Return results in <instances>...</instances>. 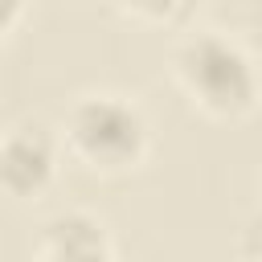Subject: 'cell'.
Here are the masks:
<instances>
[{"instance_id": "obj_1", "label": "cell", "mask_w": 262, "mask_h": 262, "mask_svg": "<svg viewBox=\"0 0 262 262\" xmlns=\"http://www.w3.org/2000/svg\"><path fill=\"white\" fill-rule=\"evenodd\" d=\"M172 74L180 90L217 119H237L254 111L262 94L254 53L225 29H188L172 49Z\"/></svg>"}, {"instance_id": "obj_2", "label": "cell", "mask_w": 262, "mask_h": 262, "mask_svg": "<svg viewBox=\"0 0 262 262\" xmlns=\"http://www.w3.org/2000/svg\"><path fill=\"white\" fill-rule=\"evenodd\" d=\"M147 131L143 106L115 90L78 94L66 111V147L98 172L135 168L147 151Z\"/></svg>"}, {"instance_id": "obj_3", "label": "cell", "mask_w": 262, "mask_h": 262, "mask_svg": "<svg viewBox=\"0 0 262 262\" xmlns=\"http://www.w3.org/2000/svg\"><path fill=\"white\" fill-rule=\"evenodd\" d=\"M57 176V139L45 123L25 119L0 131V192L37 196Z\"/></svg>"}, {"instance_id": "obj_4", "label": "cell", "mask_w": 262, "mask_h": 262, "mask_svg": "<svg viewBox=\"0 0 262 262\" xmlns=\"http://www.w3.org/2000/svg\"><path fill=\"white\" fill-rule=\"evenodd\" d=\"M111 250L106 225L86 209H61L41 225V258L45 262H86Z\"/></svg>"}, {"instance_id": "obj_5", "label": "cell", "mask_w": 262, "mask_h": 262, "mask_svg": "<svg viewBox=\"0 0 262 262\" xmlns=\"http://www.w3.org/2000/svg\"><path fill=\"white\" fill-rule=\"evenodd\" d=\"M16 16H20V4L16 0H0V37L16 25Z\"/></svg>"}, {"instance_id": "obj_6", "label": "cell", "mask_w": 262, "mask_h": 262, "mask_svg": "<svg viewBox=\"0 0 262 262\" xmlns=\"http://www.w3.org/2000/svg\"><path fill=\"white\" fill-rule=\"evenodd\" d=\"M86 262H119V258H115V250H106V254H94V258H86Z\"/></svg>"}, {"instance_id": "obj_7", "label": "cell", "mask_w": 262, "mask_h": 262, "mask_svg": "<svg viewBox=\"0 0 262 262\" xmlns=\"http://www.w3.org/2000/svg\"><path fill=\"white\" fill-rule=\"evenodd\" d=\"M41 262H45V258H41Z\"/></svg>"}]
</instances>
